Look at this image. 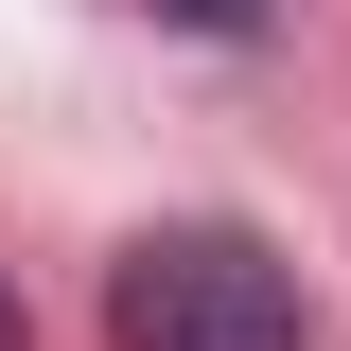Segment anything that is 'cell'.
<instances>
[{
    "label": "cell",
    "instance_id": "obj_1",
    "mask_svg": "<svg viewBox=\"0 0 351 351\" xmlns=\"http://www.w3.org/2000/svg\"><path fill=\"white\" fill-rule=\"evenodd\" d=\"M106 334L123 351H316V316L263 228H141L106 263Z\"/></svg>",
    "mask_w": 351,
    "mask_h": 351
},
{
    "label": "cell",
    "instance_id": "obj_3",
    "mask_svg": "<svg viewBox=\"0 0 351 351\" xmlns=\"http://www.w3.org/2000/svg\"><path fill=\"white\" fill-rule=\"evenodd\" d=\"M0 351H36V316H18V299H0Z\"/></svg>",
    "mask_w": 351,
    "mask_h": 351
},
{
    "label": "cell",
    "instance_id": "obj_2",
    "mask_svg": "<svg viewBox=\"0 0 351 351\" xmlns=\"http://www.w3.org/2000/svg\"><path fill=\"white\" fill-rule=\"evenodd\" d=\"M123 18H158V36H263L281 0H123Z\"/></svg>",
    "mask_w": 351,
    "mask_h": 351
}]
</instances>
